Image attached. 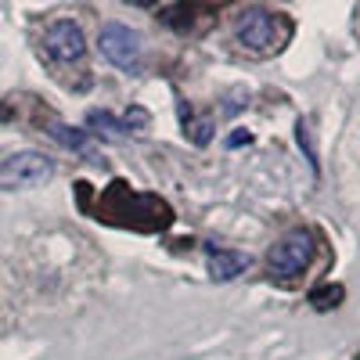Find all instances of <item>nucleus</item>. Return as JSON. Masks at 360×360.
Returning a JSON list of instances; mask_svg holds the SVG:
<instances>
[{
	"mask_svg": "<svg viewBox=\"0 0 360 360\" xmlns=\"http://www.w3.org/2000/svg\"><path fill=\"white\" fill-rule=\"evenodd\" d=\"M54 176V162L40 152H18L11 159L0 162V188L15 191V188H44Z\"/></svg>",
	"mask_w": 360,
	"mask_h": 360,
	"instance_id": "obj_5",
	"label": "nucleus"
},
{
	"mask_svg": "<svg viewBox=\"0 0 360 360\" xmlns=\"http://www.w3.org/2000/svg\"><path fill=\"white\" fill-rule=\"evenodd\" d=\"M98 47H101V54L108 58L112 65L127 69V72H137L141 54H144V40H141V33H137V29H130V25H123V22H108V25H101Z\"/></svg>",
	"mask_w": 360,
	"mask_h": 360,
	"instance_id": "obj_4",
	"label": "nucleus"
},
{
	"mask_svg": "<svg viewBox=\"0 0 360 360\" xmlns=\"http://www.w3.org/2000/svg\"><path fill=\"white\" fill-rule=\"evenodd\" d=\"M86 123L98 127V130H108V134H127V123H123V119H115V115H108V112H90Z\"/></svg>",
	"mask_w": 360,
	"mask_h": 360,
	"instance_id": "obj_10",
	"label": "nucleus"
},
{
	"mask_svg": "<svg viewBox=\"0 0 360 360\" xmlns=\"http://www.w3.org/2000/svg\"><path fill=\"white\" fill-rule=\"evenodd\" d=\"M101 217H108V220L123 217V224H134L137 231H141L137 217H148V227H152V231H155V227H166V224L173 220L166 202H159V198H152V195L130 191L123 180H115V184L108 188V195L101 198Z\"/></svg>",
	"mask_w": 360,
	"mask_h": 360,
	"instance_id": "obj_2",
	"label": "nucleus"
},
{
	"mask_svg": "<svg viewBox=\"0 0 360 360\" xmlns=\"http://www.w3.org/2000/svg\"><path fill=\"white\" fill-rule=\"evenodd\" d=\"M249 266L245 252H231V249H213L209 252V278L213 281H231Z\"/></svg>",
	"mask_w": 360,
	"mask_h": 360,
	"instance_id": "obj_8",
	"label": "nucleus"
},
{
	"mask_svg": "<svg viewBox=\"0 0 360 360\" xmlns=\"http://www.w3.org/2000/svg\"><path fill=\"white\" fill-rule=\"evenodd\" d=\"M234 40L256 58L278 54L292 40V18L281 11H266V8H245L234 18Z\"/></svg>",
	"mask_w": 360,
	"mask_h": 360,
	"instance_id": "obj_1",
	"label": "nucleus"
},
{
	"mask_svg": "<svg viewBox=\"0 0 360 360\" xmlns=\"http://www.w3.org/2000/svg\"><path fill=\"white\" fill-rule=\"evenodd\" d=\"M346 195H349V205L356 213V224H360V115L349 130V141H346Z\"/></svg>",
	"mask_w": 360,
	"mask_h": 360,
	"instance_id": "obj_7",
	"label": "nucleus"
},
{
	"mask_svg": "<svg viewBox=\"0 0 360 360\" xmlns=\"http://www.w3.org/2000/svg\"><path fill=\"white\" fill-rule=\"evenodd\" d=\"M44 51L54 58V62H79L86 44H83V29L72 18H58L47 25L44 33Z\"/></svg>",
	"mask_w": 360,
	"mask_h": 360,
	"instance_id": "obj_6",
	"label": "nucleus"
},
{
	"mask_svg": "<svg viewBox=\"0 0 360 360\" xmlns=\"http://www.w3.org/2000/svg\"><path fill=\"white\" fill-rule=\"evenodd\" d=\"M47 134L62 144V148H69V152H79V155H94V141H90L83 130H72V127H65V123H51L47 127Z\"/></svg>",
	"mask_w": 360,
	"mask_h": 360,
	"instance_id": "obj_9",
	"label": "nucleus"
},
{
	"mask_svg": "<svg viewBox=\"0 0 360 360\" xmlns=\"http://www.w3.org/2000/svg\"><path fill=\"white\" fill-rule=\"evenodd\" d=\"M242 141H249V134H234V137H231L227 144H231V148H238V144H242Z\"/></svg>",
	"mask_w": 360,
	"mask_h": 360,
	"instance_id": "obj_13",
	"label": "nucleus"
},
{
	"mask_svg": "<svg viewBox=\"0 0 360 360\" xmlns=\"http://www.w3.org/2000/svg\"><path fill=\"white\" fill-rule=\"evenodd\" d=\"M339 299H342V288L335 285V288H321V292H314V303L324 310V307H335L339 303Z\"/></svg>",
	"mask_w": 360,
	"mask_h": 360,
	"instance_id": "obj_11",
	"label": "nucleus"
},
{
	"mask_svg": "<svg viewBox=\"0 0 360 360\" xmlns=\"http://www.w3.org/2000/svg\"><path fill=\"white\" fill-rule=\"evenodd\" d=\"M356 33H360V8H356Z\"/></svg>",
	"mask_w": 360,
	"mask_h": 360,
	"instance_id": "obj_14",
	"label": "nucleus"
},
{
	"mask_svg": "<svg viewBox=\"0 0 360 360\" xmlns=\"http://www.w3.org/2000/svg\"><path fill=\"white\" fill-rule=\"evenodd\" d=\"M310 259H314V234L307 227H295L274 245L266 266H270L274 278H295V274H303V270L310 266Z\"/></svg>",
	"mask_w": 360,
	"mask_h": 360,
	"instance_id": "obj_3",
	"label": "nucleus"
},
{
	"mask_svg": "<svg viewBox=\"0 0 360 360\" xmlns=\"http://www.w3.org/2000/svg\"><path fill=\"white\" fill-rule=\"evenodd\" d=\"M191 141L195 144H205L209 141V123H205V119H198V123L191 127Z\"/></svg>",
	"mask_w": 360,
	"mask_h": 360,
	"instance_id": "obj_12",
	"label": "nucleus"
}]
</instances>
